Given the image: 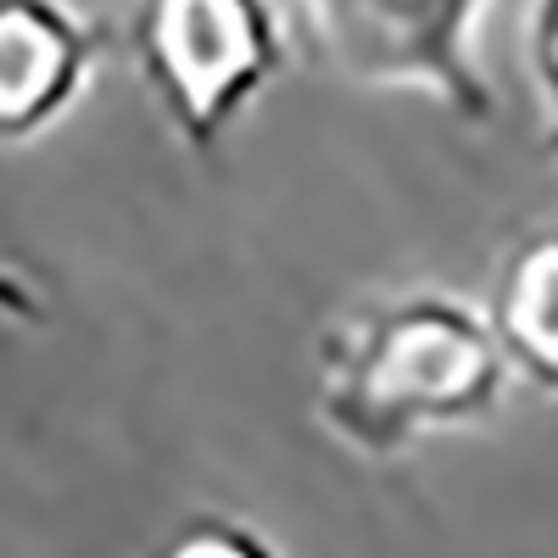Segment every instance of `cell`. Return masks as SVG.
<instances>
[{"mask_svg": "<svg viewBox=\"0 0 558 558\" xmlns=\"http://www.w3.org/2000/svg\"><path fill=\"white\" fill-rule=\"evenodd\" d=\"M502 386L508 363L486 313L441 291L368 296L318 336V425L357 458L486 425Z\"/></svg>", "mask_w": 558, "mask_h": 558, "instance_id": "1", "label": "cell"}, {"mask_svg": "<svg viewBox=\"0 0 558 558\" xmlns=\"http://www.w3.org/2000/svg\"><path fill=\"white\" fill-rule=\"evenodd\" d=\"M129 51L168 129L207 157L286 68V28L274 0H134Z\"/></svg>", "mask_w": 558, "mask_h": 558, "instance_id": "2", "label": "cell"}, {"mask_svg": "<svg viewBox=\"0 0 558 558\" xmlns=\"http://www.w3.org/2000/svg\"><path fill=\"white\" fill-rule=\"evenodd\" d=\"M486 0H291L313 57L363 89H425L458 123H492L481 73Z\"/></svg>", "mask_w": 558, "mask_h": 558, "instance_id": "3", "label": "cell"}, {"mask_svg": "<svg viewBox=\"0 0 558 558\" xmlns=\"http://www.w3.org/2000/svg\"><path fill=\"white\" fill-rule=\"evenodd\" d=\"M107 51V28L68 0H0V140H34L78 96Z\"/></svg>", "mask_w": 558, "mask_h": 558, "instance_id": "4", "label": "cell"}, {"mask_svg": "<svg viewBox=\"0 0 558 558\" xmlns=\"http://www.w3.org/2000/svg\"><path fill=\"white\" fill-rule=\"evenodd\" d=\"M486 324L502 347L508 375L536 391H558V223H542L502 257Z\"/></svg>", "mask_w": 558, "mask_h": 558, "instance_id": "5", "label": "cell"}, {"mask_svg": "<svg viewBox=\"0 0 558 558\" xmlns=\"http://www.w3.org/2000/svg\"><path fill=\"white\" fill-rule=\"evenodd\" d=\"M146 558H286L257 525L235 514H191L179 520Z\"/></svg>", "mask_w": 558, "mask_h": 558, "instance_id": "6", "label": "cell"}, {"mask_svg": "<svg viewBox=\"0 0 558 558\" xmlns=\"http://www.w3.org/2000/svg\"><path fill=\"white\" fill-rule=\"evenodd\" d=\"M525 57H531L536 101H542V151L558 162V0H531Z\"/></svg>", "mask_w": 558, "mask_h": 558, "instance_id": "7", "label": "cell"}, {"mask_svg": "<svg viewBox=\"0 0 558 558\" xmlns=\"http://www.w3.org/2000/svg\"><path fill=\"white\" fill-rule=\"evenodd\" d=\"M0 318H12V324H39L45 318V296L7 263H0Z\"/></svg>", "mask_w": 558, "mask_h": 558, "instance_id": "8", "label": "cell"}]
</instances>
